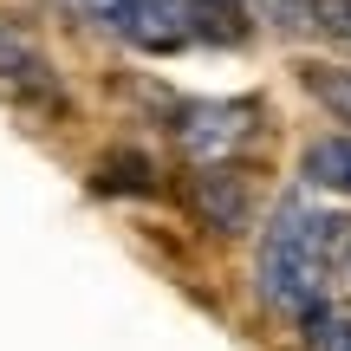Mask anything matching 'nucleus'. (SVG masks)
I'll return each mask as SVG.
<instances>
[{
	"label": "nucleus",
	"instance_id": "1",
	"mask_svg": "<svg viewBox=\"0 0 351 351\" xmlns=\"http://www.w3.org/2000/svg\"><path fill=\"white\" fill-rule=\"evenodd\" d=\"M345 254V221L319 189H287L254 234V300L287 326H313L332 306V267Z\"/></svg>",
	"mask_w": 351,
	"mask_h": 351
},
{
	"label": "nucleus",
	"instance_id": "2",
	"mask_svg": "<svg viewBox=\"0 0 351 351\" xmlns=\"http://www.w3.org/2000/svg\"><path fill=\"white\" fill-rule=\"evenodd\" d=\"M169 137L189 169H241L247 143L261 137V104L254 98H189L169 111Z\"/></svg>",
	"mask_w": 351,
	"mask_h": 351
},
{
	"label": "nucleus",
	"instance_id": "3",
	"mask_svg": "<svg viewBox=\"0 0 351 351\" xmlns=\"http://www.w3.org/2000/svg\"><path fill=\"white\" fill-rule=\"evenodd\" d=\"M0 98H7L13 111L39 117V124H65V117H72V91H65L52 52L13 20H0Z\"/></svg>",
	"mask_w": 351,
	"mask_h": 351
},
{
	"label": "nucleus",
	"instance_id": "4",
	"mask_svg": "<svg viewBox=\"0 0 351 351\" xmlns=\"http://www.w3.org/2000/svg\"><path fill=\"white\" fill-rule=\"evenodd\" d=\"M72 7L85 13L104 39H117V46H130V52H150V59H169V52L189 46L176 0H72Z\"/></svg>",
	"mask_w": 351,
	"mask_h": 351
},
{
	"label": "nucleus",
	"instance_id": "5",
	"mask_svg": "<svg viewBox=\"0 0 351 351\" xmlns=\"http://www.w3.org/2000/svg\"><path fill=\"white\" fill-rule=\"evenodd\" d=\"M189 202L215 234H241L247 228V176L241 169H189Z\"/></svg>",
	"mask_w": 351,
	"mask_h": 351
},
{
	"label": "nucleus",
	"instance_id": "6",
	"mask_svg": "<svg viewBox=\"0 0 351 351\" xmlns=\"http://www.w3.org/2000/svg\"><path fill=\"white\" fill-rule=\"evenodd\" d=\"M176 13H182L189 46H247L254 33L247 0H176Z\"/></svg>",
	"mask_w": 351,
	"mask_h": 351
},
{
	"label": "nucleus",
	"instance_id": "7",
	"mask_svg": "<svg viewBox=\"0 0 351 351\" xmlns=\"http://www.w3.org/2000/svg\"><path fill=\"white\" fill-rule=\"evenodd\" d=\"M300 176H306V189H319V195H345L351 202V130L319 137L313 150L300 156Z\"/></svg>",
	"mask_w": 351,
	"mask_h": 351
},
{
	"label": "nucleus",
	"instance_id": "8",
	"mask_svg": "<svg viewBox=\"0 0 351 351\" xmlns=\"http://www.w3.org/2000/svg\"><path fill=\"white\" fill-rule=\"evenodd\" d=\"M300 85H306V98H313L332 124L351 130V59H313L300 72Z\"/></svg>",
	"mask_w": 351,
	"mask_h": 351
},
{
	"label": "nucleus",
	"instance_id": "9",
	"mask_svg": "<svg viewBox=\"0 0 351 351\" xmlns=\"http://www.w3.org/2000/svg\"><path fill=\"white\" fill-rule=\"evenodd\" d=\"M300 339H306V351H351V313L326 306L313 326H300Z\"/></svg>",
	"mask_w": 351,
	"mask_h": 351
},
{
	"label": "nucleus",
	"instance_id": "10",
	"mask_svg": "<svg viewBox=\"0 0 351 351\" xmlns=\"http://www.w3.org/2000/svg\"><path fill=\"white\" fill-rule=\"evenodd\" d=\"M247 13L280 33H313V0H247Z\"/></svg>",
	"mask_w": 351,
	"mask_h": 351
},
{
	"label": "nucleus",
	"instance_id": "11",
	"mask_svg": "<svg viewBox=\"0 0 351 351\" xmlns=\"http://www.w3.org/2000/svg\"><path fill=\"white\" fill-rule=\"evenodd\" d=\"M313 33L351 46V0H313Z\"/></svg>",
	"mask_w": 351,
	"mask_h": 351
},
{
	"label": "nucleus",
	"instance_id": "12",
	"mask_svg": "<svg viewBox=\"0 0 351 351\" xmlns=\"http://www.w3.org/2000/svg\"><path fill=\"white\" fill-rule=\"evenodd\" d=\"M345 280H351V247H345Z\"/></svg>",
	"mask_w": 351,
	"mask_h": 351
}]
</instances>
